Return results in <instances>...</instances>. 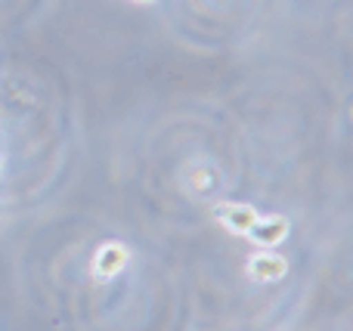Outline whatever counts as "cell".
Returning a JSON list of instances; mask_svg holds the SVG:
<instances>
[{
  "mask_svg": "<svg viewBox=\"0 0 353 331\" xmlns=\"http://www.w3.org/2000/svg\"><path fill=\"white\" fill-rule=\"evenodd\" d=\"M130 260H134V254H130V248L124 245V242H118V239L103 242V245L93 251V257H90L93 282L105 285V282H112V279H118L130 266Z\"/></svg>",
  "mask_w": 353,
  "mask_h": 331,
  "instance_id": "cell-1",
  "label": "cell"
},
{
  "mask_svg": "<svg viewBox=\"0 0 353 331\" xmlns=\"http://www.w3.org/2000/svg\"><path fill=\"white\" fill-rule=\"evenodd\" d=\"M211 217L217 220V226H223L230 235H242L245 239V235L251 233V226L257 223L261 211L248 202H217L211 208Z\"/></svg>",
  "mask_w": 353,
  "mask_h": 331,
  "instance_id": "cell-2",
  "label": "cell"
},
{
  "mask_svg": "<svg viewBox=\"0 0 353 331\" xmlns=\"http://www.w3.org/2000/svg\"><path fill=\"white\" fill-rule=\"evenodd\" d=\"M245 276L257 285H273L288 276V260L279 251H263L257 248L248 260H245Z\"/></svg>",
  "mask_w": 353,
  "mask_h": 331,
  "instance_id": "cell-3",
  "label": "cell"
},
{
  "mask_svg": "<svg viewBox=\"0 0 353 331\" xmlns=\"http://www.w3.org/2000/svg\"><path fill=\"white\" fill-rule=\"evenodd\" d=\"M288 235H292V220H288V217H282V214H267V217H263L261 214L245 239H248L254 248L276 251L282 242H288Z\"/></svg>",
  "mask_w": 353,
  "mask_h": 331,
  "instance_id": "cell-4",
  "label": "cell"
},
{
  "mask_svg": "<svg viewBox=\"0 0 353 331\" xmlns=\"http://www.w3.org/2000/svg\"><path fill=\"white\" fill-rule=\"evenodd\" d=\"M137 3H152V0H137Z\"/></svg>",
  "mask_w": 353,
  "mask_h": 331,
  "instance_id": "cell-5",
  "label": "cell"
},
{
  "mask_svg": "<svg viewBox=\"0 0 353 331\" xmlns=\"http://www.w3.org/2000/svg\"><path fill=\"white\" fill-rule=\"evenodd\" d=\"M0 171H3V155H0Z\"/></svg>",
  "mask_w": 353,
  "mask_h": 331,
  "instance_id": "cell-6",
  "label": "cell"
}]
</instances>
